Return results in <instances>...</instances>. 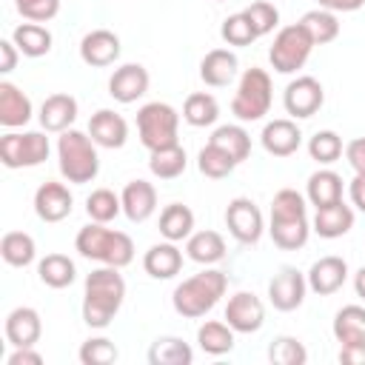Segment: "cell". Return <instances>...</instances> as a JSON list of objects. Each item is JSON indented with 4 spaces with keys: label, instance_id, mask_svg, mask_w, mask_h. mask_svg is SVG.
I'll use <instances>...</instances> for the list:
<instances>
[{
    "label": "cell",
    "instance_id": "1",
    "mask_svg": "<svg viewBox=\"0 0 365 365\" xmlns=\"http://www.w3.org/2000/svg\"><path fill=\"white\" fill-rule=\"evenodd\" d=\"M125 299V279L120 268L100 265L86 277L83 291V322L88 328H108Z\"/></svg>",
    "mask_w": 365,
    "mask_h": 365
},
{
    "label": "cell",
    "instance_id": "2",
    "mask_svg": "<svg viewBox=\"0 0 365 365\" xmlns=\"http://www.w3.org/2000/svg\"><path fill=\"white\" fill-rule=\"evenodd\" d=\"M74 248L80 257L94 259L100 265H114V268H125L134 259V242L125 231H114L106 228L103 222H88L77 231L74 237Z\"/></svg>",
    "mask_w": 365,
    "mask_h": 365
},
{
    "label": "cell",
    "instance_id": "3",
    "mask_svg": "<svg viewBox=\"0 0 365 365\" xmlns=\"http://www.w3.org/2000/svg\"><path fill=\"white\" fill-rule=\"evenodd\" d=\"M228 291V277L217 268H205L188 279H182L174 294H171V302H174V311L185 319H200L205 317Z\"/></svg>",
    "mask_w": 365,
    "mask_h": 365
},
{
    "label": "cell",
    "instance_id": "4",
    "mask_svg": "<svg viewBox=\"0 0 365 365\" xmlns=\"http://www.w3.org/2000/svg\"><path fill=\"white\" fill-rule=\"evenodd\" d=\"M57 165L66 182L83 185L91 182L100 171V157H97V143L91 140L88 131L68 128L57 137Z\"/></svg>",
    "mask_w": 365,
    "mask_h": 365
},
{
    "label": "cell",
    "instance_id": "5",
    "mask_svg": "<svg viewBox=\"0 0 365 365\" xmlns=\"http://www.w3.org/2000/svg\"><path fill=\"white\" fill-rule=\"evenodd\" d=\"M274 100V86H271V74L265 68H245L237 86V94L231 100V114L240 123H257L268 114Z\"/></svg>",
    "mask_w": 365,
    "mask_h": 365
},
{
    "label": "cell",
    "instance_id": "6",
    "mask_svg": "<svg viewBox=\"0 0 365 365\" xmlns=\"http://www.w3.org/2000/svg\"><path fill=\"white\" fill-rule=\"evenodd\" d=\"M177 128H180V114L168 103L154 100V103H145L137 111V134H140V143L148 151L177 145L180 143Z\"/></svg>",
    "mask_w": 365,
    "mask_h": 365
},
{
    "label": "cell",
    "instance_id": "7",
    "mask_svg": "<svg viewBox=\"0 0 365 365\" xmlns=\"http://www.w3.org/2000/svg\"><path fill=\"white\" fill-rule=\"evenodd\" d=\"M311 51H314V40L308 37V31L299 23H291L277 31L268 48V60L277 74H294L308 63Z\"/></svg>",
    "mask_w": 365,
    "mask_h": 365
},
{
    "label": "cell",
    "instance_id": "8",
    "mask_svg": "<svg viewBox=\"0 0 365 365\" xmlns=\"http://www.w3.org/2000/svg\"><path fill=\"white\" fill-rule=\"evenodd\" d=\"M48 151L43 131H9L0 137V163L6 168H34L48 160Z\"/></svg>",
    "mask_w": 365,
    "mask_h": 365
},
{
    "label": "cell",
    "instance_id": "9",
    "mask_svg": "<svg viewBox=\"0 0 365 365\" xmlns=\"http://www.w3.org/2000/svg\"><path fill=\"white\" fill-rule=\"evenodd\" d=\"M225 225H228V234L242 242V245H254L259 242L262 231H265V220H262V211L257 208L254 200L248 197H234L225 208Z\"/></svg>",
    "mask_w": 365,
    "mask_h": 365
},
{
    "label": "cell",
    "instance_id": "10",
    "mask_svg": "<svg viewBox=\"0 0 365 365\" xmlns=\"http://www.w3.org/2000/svg\"><path fill=\"white\" fill-rule=\"evenodd\" d=\"M325 103V91H322V83L311 74H302L297 80H291L285 86V94H282V106L285 111L291 114V120H308L314 117Z\"/></svg>",
    "mask_w": 365,
    "mask_h": 365
},
{
    "label": "cell",
    "instance_id": "11",
    "mask_svg": "<svg viewBox=\"0 0 365 365\" xmlns=\"http://www.w3.org/2000/svg\"><path fill=\"white\" fill-rule=\"evenodd\" d=\"M308 294V279L294 265H282L268 282V302L277 311H297Z\"/></svg>",
    "mask_w": 365,
    "mask_h": 365
},
{
    "label": "cell",
    "instance_id": "12",
    "mask_svg": "<svg viewBox=\"0 0 365 365\" xmlns=\"http://www.w3.org/2000/svg\"><path fill=\"white\" fill-rule=\"evenodd\" d=\"M225 322L237 334H257L265 325V305L251 291H237L225 305Z\"/></svg>",
    "mask_w": 365,
    "mask_h": 365
},
{
    "label": "cell",
    "instance_id": "13",
    "mask_svg": "<svg viewBox=\"0 0 365 365\" xmlns=\"http://www.w3.org/2000/svg\"><path fill=\"white\" fill-rule=\"evenodd\" d=\"M74 197L68 191V185L57 182V180H46L37 191H34V214L43 222H63L71 214Z\"/></svg>",
    "mask_w": 365,
    "mask_h": 365
},
{
    "label": "cell",
    "instance_id": "14",
    "mask_svg": "<svg viewBox=\"0 0 365 365\" xmlns=\"http://www.w3.org/2000/svg\"><path fill=\"white\" fill-rule=\"evenodd\" d=\"M148 83H151V77H148V68L145 66L125 63V66L114 68V74L108 77V94L117 103L128 106V103H137L148 91Z\"/></svg>",
    "mask_w": 365,
    "mask_h": 365
},
{
    "label": "cell",
    "instance_id": "15",
    "mask_svg": "<svg viewBox=\"0 0 365 365\" xmlns=\"http://www.w3.org/2000/svg\"><path fill=\"white\" fill-rule=\"evenodd\" d=\"M259 143H262V148H265L271 157H291V154H297V148L302 145V131H299L297 120L279 117V120L265 123V128H262V134H259Z\"/></svg>",
    "mask_w": 365,
    "mask_h": 365
},
{
    "label": "cell",
    "instance_id": "16",
    "mask_svg": "<svg viewBox=\"0 0 365 365\" xmlns=\"http://www.w3.org/2000/svg\"><path fill=\"white\" fill-rule=\"evenodd\" d=\"M305 279H308V288H311L314 294L331 297V294H336V291L345 285V279H348V262H345L342 257H334V254L319 257V259L308 268Z\"/></svg>",
    "mask_w": 365,
    "mask_h": 365
},
{
    "label": "cell",
    "instance_id": "17",
    "mask_svg": "<svg viewBox=\"0 0 365 365\" xmlns=\"http://www.w3.org/2000/svg\"><path fill=\"white\" fill-rule=\"evenodd\" d=\"M120 57V37L108 29H94L80 40V60L91 68H106Z\"/></svg>",
    "mask_w": 365,
    "mask_h": 365
},
{
    "label": "cell",
    "instance_id": "18",
    "mask_svg": "<svg viewBox=\"0 0 365 365\" xmlns=\"http://www.w3.org/2000/svg\"><path fill=\"white\" fill-rule=\"evenodd\" d=\"M88 134L100 148H123L128 140V123L111 108H100L88 120Z\"/></svg>",
    "mask_w": 365,
    "mask_h": 365
},
{
    "label": "cell",
    "instance_id": "19",
    "mask_svg": "<svg viewBox=\"0 0 365 365\" xmlns=\"http://www.w3.org/2000/svg\"><path fill=\"white\" fill-rule=\"evenodd\" d=\"M268 234L277 248L282 251H297L308 242L311 237V222L308 214H291V217H271L268 220Z\"/></svg>",
    "mask_w": 365,
    "mask_h": 365
},
{
    "label": "cell",
    "instance_id": "20",
    "mask_svg": "<svg viewBox=\"0 0 365 365\" xmlns=\"http://www.w3.org/2000/svg\"><path fill=\"white\" fill-rule=\"evenodd\" d=\"M40 334H43V322L34 308L20 305L6 317V339L14 348H34L40 342Z\"/></svg>",
    "mask_w": 365,
    "mask_h": 365
},
{
    "label": "cell",
    "instance_id": "21",
    "mask_svg": "<svg viewBox=\"0 0 365 365\" xmlns=\"http://www.w3.org/2000/svg\"><path fill=\"white\" fill-rule=\"evenodd\" d=\"M240 71V60L234 51L228 48H211L202 60H200V80L211 88H222V86H231L234 77Z\"/></svg>",
    "mask_w": 365,
    "mask_h": 365
},
{
    "label": "cell",
    "instance_id": "22",
    "mask_svg": "<svg viewBox=\"0 0 365 365\" xmlns=\"http://www.w3.org/2000/svg\"><path fill=\"white\" fill-rule=\"evenodd\" d=\"M120 200H123V214L131 222H145L157 211V188L148 180H131V182H125Z\"/></svg>",
    "mask_w": 365,
    "mask_h": 365
},
{
    "label": "cell",
    "instance_id": "23",
    "mask_svg": "<svg viewBox=\"0 0 365 365\" xmlns=\"http://www.w3.org/2000/svg\"><path fill=\"white\" fill-rule=\"evenodd\" d=\"M77 120V100L71 94H51L43 100L40 106V125L43 131H51V134H63L74 125Z\"/></svg>",
    "mask_w": 365,
    "mask_h": 365
},
{
    "label": "cell",
    "instance_id": "24",
    "mask_svg": "<svg viewBox=\"0 0 365 365\" xmlns=\"http://www.w3.org/2000/svg\"><path fill=\"white\" fill-rule=\"evenodd\" d=\"M143 268L151 279H171L182 271V251L177 248V242L165 240V242H157L145 251L143 257Z\"/></svg>",
    "mask_w": 365,
    "mask_h": 365
},
{
    "label": "cell",
    "instance_id": "25",
    "mask_svg": "<svg viewBox=\"0 0 365 365\" xmlns=\"http://www.w3.org/2000/svg\"><path fill=\"white\" fill-rule=\"evenodd\" d=\"M351 228H354V208H351V205H345L342 200H339V202H334V205L317 208L314 222H311V231H314V234H319L322 240L345 237Z\"/></svg>",
    "mask_w": 365,
    "mask_h": 365
},
{
    "label": "cell",
    "instance_id": "26",
    "mask_svg": "<svg viewBox=\"0 0 365 365\" xmlns=\"http://www.w3.org/2000/svg\"><path fill=\"white\" fill-rule=\"evenodd\" d=\"M31 120V100L23 94L14 83H0V125L3 128H20Z\"/></svg>",
    "mask_w": 365,
    "mask_h": 365
},
{
    "label": "cell",
    "instance_id": "27",
    "mask_svg": "<svg viewBox=\"0 0 365 365\" xmlns=\"http://www.w3.org/2000/svg\"><path fill=\"white\" fill-rule=\"evenodd\" d=\"M305 200L314 205V208H325V205H334L342 200V177L331 168H319L308 177V185H305Z\"/></svg>",
    "mask_w": 365,
    "mask_h": 365
},
{
    "label": "cell",
    "instance_id": "28",
    "mask_svg": "<svg viewBox=\"0 0 365 365\" xmlns=\"http://www.w3.org/2000/svg\"><path fill=\"white\" fill-rule=\"evenodd\" d=\"M185 257L200 265H214L225 257V240L217 231H194L185 240Z\"/></svg>",
    "mask_w": 365,
    "mask_h": 365
},
{
    "label": "cell",
    "instance_id": "29",
    "mask_svg": "<svg viewBox=\"0 0 365 365\" xmlns=\"http://www.w3.org/2000/svg\"><path fill=\"white\" fill-rule=\"evenodd\" d=\"M334 336L339 345H365V308L345 305L334 317Z\"/></svg>",
    "mask_w": 365,
    "mask_h": 365
},
{
    "label": "cell",
    "instance_id": "30",
    "mask_svg": "<svg viewBox=\"0 0 365 365\" xmlns=\"http://www.w3.org/2000/svg\"><path fill=\"white\" fill-rule=\"evenodd\" d=\"M160 234L171 242H182L194 234V211L182 202H171L160 214Z\"/></svg>",
    "mask_w": 365,
    "mask_h": 365
},
{
    "label": "cell",
    "instance_id": "31",
    "mask_svg": "<svg viewBox=\"0 0 365 365\" xmlns=\"http://www.w3.org/2000/svg\"><path fill=\"white\" fill-rule=\"evenodd\" d=\"M0 257L6 265L11 268H26L34 262L37 257V245H34V237L26 234V231H9L3 234L0 240Z\"/></svg>",
    "mask_w": 365,
    "mask_h": 365
},
{
    "label": "cell",
    "instance_id": "32",
    "mask_svg": "<svg viewBox=\"0 0 365 365\" xmlns=\"http://www.w3.org/2000/svg\"><path fill=\"white\" fill-rule=\"evenodd\" d=\"M234 328L228 322H217V319H208L197 328V345L202 354L208 356H222L234 348Z\"/></svg>",
    "mask_w": 365,
    "mask_h": 365
},
{
    "label": "cell",
    "instance_id": "33",
    "mask_svg": "<svg viewBox=\"0 0 365 365\" xmlns=\"http://www.w3.org/2000/svg\"><path fill=\"white\" fill-rule=\"evenodd\" d=\"M148 362L151 365H191L194 351L180 336H157L148 348Z\"/></svg>",
    "mask_w": 365,
    "mask_h": 365
},
{
    "label": "cell",
    "instance_id": "34",
    "mask_svg": "<svg viewBox=\"0 0 365 365\" xmlns=\"http://www.w3.org/2000/svg\"><path fill=\"white\" fill-rule=\"evenodd\" d=\"M11 40L23 57H43L51 51V31L43 23H20L11 31Z\"/></svg>",
    "mask_w": 365,
    "mask_h": 365
},
{
    "label": "cell",
    "instance_id": "35",
    "mask_svg": "<svg viewBox=\"0 0 365 365\" xmlns=\"http://www.w3.org/2000/svg\"><path fill=\"white\" fill-rule=\"evenodd\" d=\"M37 277H40L43 285L60 291V288H68V285L74 282L77 268H74V262H71L66 254H46V257L37 262Z\"/></svg>",
    "mask_w": 365,
    "mask_h": 365
},
{
    "label": "cell",
    "instance_id": "36",
    "mask_svg": "<svg viewBox=\"0 0 365 365\" xmlns=\"http://www.w3.org/2000/svg\"><path fill=\"white\" fill-rule=\"evenodd\" d=\"M220 117V103L214 94H205V91H194L185 97V106H182V120L194 128H205V125H214Z\"/></svg>",
    "mask_w": 365,
    "mask_h": 365
},
{
    "label": "cell",
    "instance_id": "37",
    "mask_svg": "<svg viewBox=\"0 0 365 365\" xmlns=\"http://www.w3.org/2000/svg\"><path fill=\"white\" fill-rule=\"evenodd\" d=\"M299 26L308 31V37L314 40V46H325V43H331V40L339 37V20L328 9H311V11H305L302 20H299Z\"/></svg>",
    "mask_w": 365,
    "mask_h": 365
},
{
    "label": "cell",
    "instance_id": "38",
    "mask_svg": "<svg viewBox=\"0 0 365 365\" xmlns=\"http://www.w3.org/2000/svg\"><path fill=\"white\" fill-rule=\"evenodd\" d=\"M185 165H188V157H185V148L180 143L168 145V148H157L148 157V168L160 180H177L185 171Z\"/></svg>",
    "mask_w": 365,
    "mask_h": 365
},
{
    "label": "cell",
    "instance_id": "39",
    "mask_svg": "<svg viewBox=\"0 0 365 365\" xmlns=\"http://www.w3.org/2000/svg\"><path fill=\"white\" fill-rule=\"evenodd\" d=\"M208 143H214L222 151H228L237 165L242 160H248V154H251V134L242 125H220V128H214V134L208 137Z\"/></svg>",
    "mask_w": 365,
    "mask_h": 365
},
{
    "label": "cell",
    "instance_id": "40",
    "mask_svg": "<svg viewBox=\"0 0 365 365\" xmlns=\"http://www.w3.org/2000/svg\"><path fill=\"white\" fill-rule=\"evenodd\" d=\"M197 168H200V174H205L208 180H222V177H228V174L237 168V163H234V157H231L228 151H222L220 145L205 143V145L200 148V154H197Z\"/></svg>",
    "mask_w": 365,
    "mask_h": 365
},
{
    "label": "cell",
    "instance_id": "41",
    "mask_svg": "<svg viewBox=\"0 0 365 365\" xmlns=\"http://www.w3.org/2000/svg\"><path fill=\"white\" fill-rule=\"evenodd\" d=\"M123 211V200L111 191V188H94L86 197V214L91 222H111L117 214Z\"/></svg>",
    "mask_w": 365,
    "mask_h": 365
},
{
    "label": "cell",
    "instance_id": "42",
    "mask_svg": "<svg viewBox=\"0 0 365 365\" xmlns=\"http://www.w3.org/2000/svg\"><path fill=\"white\" fill-rule=\"evenodd\" d=\"M220 37H222L228 46L242 48V46H251V43L257 40V31H254L251 20L245 17V11H237V14H228V17L222 20V26H220Z\"/></svg>",
    "mask_w": 365,
    "mask_h": 365
},
{
    "label": "cell",
    "instance_id": "43",
    "mask_svg": "<svg viewBox=\"0 0 365 365\" xmlns=\"http://www.w3.org/2000/svg\"><path fill=\"white\" fill-rule=\"evenodd\" d=\"M308 154L319 165H331V163H336L342 157V137L336 131H317L308 140Z\"/></svg>",
    "mask_w": 365,
    "mask_h": 365
},
{
    "label": "cell",
    "instance_id": "44",
    "mask_svg": "<svg viewBox=\"0 0 365 365\" xmlns=\"http://www.w3.org/2000/svg\"><path fill=\"white\" fill-rule=\"evenodd\" d=\"M268 359L274 365H305L308 362V351L297 336H277L268 345Z\"/></svg>",
    "mask_w": 365,
    "mask_h": 365
},
{
    "label": "cell",
    "instance_id": "45",
    "mask_svg": "<svg viewBox=\"0 0 365 365\" xmlns=\"http://www.w3.org/2000/svg\"><path fill=\"white\" fill-rule=\"evenodd\" d=\"M242 11H245V17L251 20L257 37H265V34H271V31L279 26V9H277L274 3H268V0H254V3H251L248 9H242Z\"/></svg>",
    "mask_w": 365,
    "mask_h": 365
},
{
    "label": "cell",
    "instance_id": "46",
    "mask_svg": "<svg viewBox=\"0 0 365 365\" xmlns=\"http://www.w3.org/2000/svg\"><path fill=\"white\" fill-rule=\"evenodd\" d=\"M77 356H80L83 365H111L117 359V348L106 336H91V339H86L80 345V354Z\"/></svg>",
    "mask_w": 365,
    "mask_h": 365
},
{
    "label": "cell",
    "instance_id": "47",
    "mask_svg": "<svg viewBox=\"0 0 365 365\" xmlns=\"http://www.w3.org/2000/svg\"><path fill=\"white\" fill-rule=\"evenodd\" d=\"M14 9L29 23H48L60 11V0H14Z\"/></svg>",
    "mask_w": 365,
    "mask_h": 365
},
{
    "label": "cell",
    "instance_id": "48",
    "mask_svg": "<svg viewBox=\"0 0 365 365\" xmlns=\"http://www.w3.org/2000/svg\"><path fill=\"white\" fill-rule=\"evenodd\" d=\"M345 160L354 168V174H365V137H356L345 145Z\"/></svg>",
    "mask_w": 365,
    "mask_h": 365
},
{
    "label": "cell",
    "instance_id": "49",
    "mask_svg": "<svg viewBox=\"0 0 365 365\" xmlns=\"http://www.w3.org/2000/svg\"><path fill=\"white\" fill-rule=\"evenodd\" d=\"M17 57L20 48L14 46V40H0V74H9L17 68Z\"/></svg>",
    "mask_w": 365,
    "mask_h": 365
},
{
    "label": "cell",
    "instance_id": "50",
    "mask_svg": "<svg viewBox=\"0 0 365 365\" xmlns=\"http://www.w3.org/2000/svg\"><path fill=\"white\" fill-rule=\"evenodd\" d=\"M342 365H365V345H339Z\"/></svg>",
    "mask_w": 365,
    "mask_h": 365
},
{
    "label": "cell",
    "instance_id": "51",
    "mask_svg": "<svg viewBox=\"0 0 365 365\" xmlns=\"http://www.w3.org/2000/svg\"><path fill=\"white\" fill-rule=\"evenodd\" d=\"M348 194H351V202L356 205V211L365 214V174H354L351 185H348Z\"/></svg>",
    "mask_w": 365,
    "mask_h": 365
},
{
    "label": "cell",
    "instance_id": "52",
    "mask_svg": "<svg viewBox=\"0 0 365 365\" xmlns=\"http://www.w3.org/2000/svg\"><path fill=\"white\" fill-rule=\"evenodd\" d=\"M9 365H40L43 356L34 351V348H14V354L6 359Z\"/></svg>",
    "mask_w": 365,
    "mask_h": 365
},
{
    "label": "cell",
    "instance_id": "53",
    "mask_svg": "<svg viewBox=\"0 0 365 365\" xmlns=\"http://www.w3.org/2000/svg\"><path fill=\"white\" fill-rule=\"evenodd\" d=\"M319 9H328V11H356L365 6V0H317Z\"/></svg>",
    "mask_w": 365,
    "mask_h": 365
},
{
    "label": "cell",
    "instance_id": "54",
    "mask_svg": "<svg viewBox=\"0 0 365 365\" xmlns=\"http://www.w3.org/2000/svg\"><path fill=\"white\" fill-rule=\"evenodd\" d=\"M354 291H356V297H359V299H365V265L354 274Z\"/></svg>",
    "mask_w": 365,
    "mask_h": 365
},
{
    "label": "cell",
    "instance_id": "55",
    "mask_svg": "<svg viewBox=\"0 0 365 365\" xmlns=\"http://www.w3.org/2000/svg\"><path fill=\"white\" fill-rule=\"evenodd\" d=\"M217 3H222V0H217Z\"/></svg>",
    "mask_w": 365,
    "mask_h": 365
}]
</instances>
